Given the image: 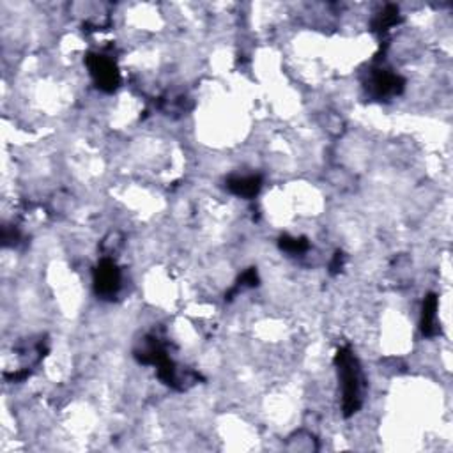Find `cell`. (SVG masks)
I'll list each match as a JSON object with an SVG mask.
<instances>
[{
  "label": "cell",
  "instance_id": "obj_1",
  "mask_svg": "<svg viewBox=\"0 0 453 453\" xmlns=\"http://www.w3.org/2000/svg\"><path fill=\"white\" fill-rule=\"evenodd\" d=\"M335 363L338 367L342 391H344V414L351 416L361 406V372L358 361L347 347L340 349L335 356Z\"/></svg>",
  "mask_w": 453,
  "mask_h": 453
},
{
  "label": "cell",
  "instance_id": "obj_2",
  "mask_svg": "<svg viewBox=\"0 0 453 453\" xmlns=\"http://www.w3.org/2000/svg\"><path fill=\"white\" fill-rule=\"evenodd\" d=\"M85 63L89 66L94 82H96V85L99 89L105 90V92H113V90L117 89L121 76H119L117 66L108 57L99 53H89Z\"/></svg>",
  "mask_w": 453,
  "mask_h": 453
},
{
  "label": "cell",
  "instance_id": "obj_3",
  "mask_svg": "<svg viewBox=\"0 0 453 453\" xmlns=\"http://www.w3.org/2000/svg\"><path fill=\"white\" fill-rule=\"evenodd\" d=\"M94 289L105 299L113 297L121 289V271L112 258H103L94 270Z\"/></svg>",
  "mask_w": 453,
  "mask_h": 453
},
{
  "label": "cell",
  "instance_id": "obj_4",
  "mask_svg": "<svg viewBox=\"0 0 453 453\" xmlns=\"http://www.w3.org/2000/svg\"><path fill=\"white\" fill-rule=\"evenodd\" d=\"M372 92L377 98H388V96H395L404 89V80L397 74L390 73V71H377L372 76Z\"/></svg>",
  "mask_w": 453,
  "mask_h": 453
},
{
  "label": "cell",
  "instance_id": "obj_5",
  "mask_svg": "<svg viewBox=\"0 0 453 453\" xmlns=\"http://www.w3.org/2000/svg\"><path fill=\"white\" fill-rule=\"evenodd\" d=\"M262 179L258 176H247V177H231L226 181V188L231 190L234 195L245 197V199H252L261 192Z\"/></svg>",
  "mask_w": 453,
  "mask_h": 453
},
{
  "label": "cell",
  "instance_id": "obj_6",
  "mask_svg": "<svg viewBox=\"0 0 453 453\" xmlns=\"http://www.w3.org/2000/svg\"><path fill=\"white\" fill-rule=\"evenodd\" d=\"M422 331L427 336L436 335L438 331V296L436 294H429L423 301Z\"/></svg>",
  "mask_w": 453,
  "mask_h": 453
},
{
  "label": "cell",
  "instance_id": "obj_7",
  "mask_svg": "<svg viewBox=\"0 0 453 453\" xmlns=\"http://www.w3.org/2000/svg\"><path fill=\"white\" fill-rule=\"evenodd\" d=\"M400 22V13L399 8L395 6H388L383 13H381L374 22V28L377 32H386L388 28H391L393 25H397Z\"/></svg>",
  "mask_w": 453,
  "mask_h": 453
},
{
  "label": "cell",
  "instance_id": "obj_8",
  "mask_svg": "<svg viewBox=\"0 0 453 453\" xmlns=\"http://www.w3.org/2000/svg\"><path fill=\"white\" fill-rule=\"evenodd\" d=\"M280 248L287 254H303L308 250V241L305 238H290V236H283L280 239Z\"/></svg>",
  "mask_w": 453,
  "mask_h": 453
},
{
  "label": "cell",
  "instance_id": "obj_9",
  "mask_svg": "<svg viewBox=\"0 0 453 453\" xmlns=\"http://www.w3.org/2000/svg\"><path fill=\"white\" fill-rule=\"evenodd\" d=\"M257 283H258V274H257V271L252 267V270L245 271V273L241 274V278H239V281H238V287L232 290V294H234L236 290L239 289V287H255ZM232 294H231V296H232Z\"/></svg>",
  "mask_w": 453,
  "mask_h": 453
},
{
  "label": "cell",
  "instance_id": "obj_10",
  "mask_svg": "<svg viewBox=\"0 0 453 453\" xmlns=\"http://www.w3.org/2000/svg\"><path fill=\"white\" fill-rule=\"evenodd\" d=\"M342 266H344V255L340 254V252H336L335 257H333V262H331V273H338L340 270H342Z\"/></svg>",
  "mask_w": 453,
  "mask_h": 453
}]
</instances>
